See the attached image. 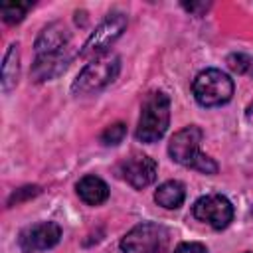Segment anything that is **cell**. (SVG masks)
<instances>
[{"label":"cell","mask_w":253,"mask_h":253,"mask_svg":"<svg viewBox=\"0 0 253 253\" xmlns=\"http://www.w3.org/2000/svg\"><path fill=\"white\" fill-rule=\"evenodd\" d=\"M126 28V16L121 14V12H113L109 14L97 28L95 32L87 38L83 49L79 51V57L83 59H89V57H97L101 55Z\"/></svg>","instance_id":"8992f818"},{"label":"cell","mask_w":253,"mask_h":253,"mask_svg":"<svg viewBox=\"0 0 253 253\" xmlns=\"http://www.w3.org/2000/svg\"><path fill=\"white\" fill-rule=\"evenodd\" d=\"M227 65L231 71L239 73V75H247L253 79V55L247 53H231L227 57Z\"/></svg>","instance_id":"2e32d148"},{"label":"cell","mask_w":253,"mask_h":253,"mask_svg":"<svg viewBox=\"0 0 253 253\" xmlns=\"http://www.w3.org/2000/svg\"><path fill=\"white\" fill-rule=\"evenodd\" d=\"M77 194L79 198L89 206H99L109 198V186L99 176H83L77 182Z\"/></svg>","instance_id":"7c38bea8"},{"label":"cell","mask_w":253,"mask_h":253,"mask_svg":"<svg viewBox=\"0 0 253 253\" xmlns=\"http://www.w3.org/2000/svg\"><path fill=\"white\" fill-rule=\"evenodd\" d=\"M156 162L148 154H132L121 164L123 178L136 190H142L150 186L156 180Z\"/></svg>","instance_id":"9c48e42d"},{"label":"cell","mask_w":253,"mask_h":253,"mask_svg":"<svg viewBox=\"0 0 253 253\" xmlns=\"http://www.w3.org/2000/svg\"><path fill=\"white\" fill-rule=\"evenodd\" d=\"M192 93L202 107H219L231 99L233 81L221 69H204L196 75Z\"/></svg>","instance_id":"3957f363"},{"label":"cell","mask_w":253,"mask_h":253,"mask_svg":"<svg viewBox=\"0 0 253 253\" xmlns=\"http://www.w3.org/2000/svg\"><path fill=\"white\" fill-rule=\"evenodd\" d=\"M182 6H184L190 14H196V16H202V14L210 8V4H208V2H200V4H198V2H190V4H188V2H184Z\"/></svg>","instance_id":"ffe728a7"},{"label":"cell","mask_w":253,"mask_h":253,"mask_svg":"<svg viewBox=\"0 0 253 253\" xmlns=\"http://www.w3.org/2000/svg\"><path fill=\"white\" fill-rule=\"evenodd\" d=\"M202 128L196 125L184 126L182 130H178L168 144V154L172 156L174 162L198 170L202 174H215L217 172V162L213 158H210L208 154H204L200 150V142H202Z\"/></svg>","instance_id":"6da1fadb"},{"label":"cell","mask_w":253,"mask_h":253,"mask_svg":"<svg viewBox=\"0 0 253 253\" xmlns=\"http://www.w3.org/2000/svg\"><path fill=\"white\" fill-rule=\"evenodd\" d=\"M170 125V99L162 91H152L146 95L140 107V119L136 126V138L140 142L152 144L160 140Z\"/></svg>","instance_id":"7a4b0ae2"},{"label":"cell","mask_w":253,"mask_h":253,"mask_svg":"<svg viewBox=\"0 0 253 253\" xmlns=\"http://www.w3.org/2000/svg\"><path fill=\"white\" fill-rule=\"evenodd\" d=\"M249 115H253V105H251V107H249Z\"/></svg>","instance_id":"44dd1931"},{"label":"cell","mask_w":253,"mask_h":253,"mask_svg":"<svg viewBox=\"0 0 253 253\" xmlns=\"http://www.w3.org/2000/svg\"><path fill=\"white\" fill-rule=\"evenodd\" d=\"M0 81H2V91L8 93L16 87L18 77H20V49L18 43H12L4 55L2 61V71H0Z\"/></svg>","instance_id":"5bb4252c"},{"label":"cell","mask_w":253,"mask_h":253,"mask_svg":"<svg viewBox=\"0 0 253 253\" xmlns=\"http://www.w3.org/2000/svg\"><path fill=\"white\" fill-rule=\"evenodd\" d=\"M121 71V59L117 55H103L87 63L81 73L75 77L71 91L75 95H89L103 87H107L111 81L117 79Z\"/></svg>","instance_id":"277c9868"},{"label":"cell","mask_w":253,"mask_h":253,"mask_svg":"<svg viewBox=\"0 0 253 253\" xmlns=\"http://www.w3.org/2000/svg\"><path fill=\"white\" fill-rule=\"evenodd\" d=\"M174 253H208V249L202 245V243H196V241H190V243H180Z\"/></svg>","instance_id":"d6986e66"},{"label":"cell","mask_w":253,"mask_h":253,"mask_svg":"<svg viewBox=\"0 0 253 253\" xmlns=\"http://www.w3.org/2000/svg\"><path fill=\"white\" fill-rule=\"evenodd\" d=\"M32 6H34V2H4L0 6L2 20L6 24H18L24 20L28 10H32Z\"/></svg>","instance_id":"9a60e30c"},{"label":"cell","mask_w":253,"mask_h":253,"mask_svg":"<svg viewBox=\"0 0 253 253\" xmlns=\"http://www.w3.org/2000/svg\"><path fill=\"white\" fill-rule=\"evenodd\" d=\"M69 63V55L67 49L55 51V53H43V55H36V61L32 65V79L42 83V81H49L57 75H61L67 69Z\"/></svg>","instance_id":"30bf717a"},{"label":"cell","mask_w":253,"mask_h":253,"mask_svg":"<svg viewBox=\"0 0 253 253\" xmlns=\"http://www.w3.org/2000/svg\"><path fill=\"white\" fill-rule=\"evenodd\" d=\"M38 194H40V186H24V188L16 190V192L10 196L8 206H16V204H20V202H24V200H28V198L38 196Z\"/></svg>","instance_id":"ac0fdd59"},{"label":"cell","mask_w":253,"mask_h":253,"mask_svg":"<svg viewBox=\"0 0 253 253\" xmlns=\"http://www.w3.org/2000/svg\"><path fill=\"white\" fill-rule=\"evenodd\" d=\"M125 134H126V125L125 123H113L101 132V142L105 146H117L119 142H123Z\"/></svg>","instance_id":"e0dca14e"},{"label":"cell","mask_w":253,"mask_h":253,"mask_svg":"<svg viewBox=\"0 0 253 253\" xmlns=\"http://www.w3.org/2000/svg\"><path fill=\"white\" fill-rule=\"evenodd\" d=\"M170 243V233L164 225L154 221H144L134 225L123 239V253H166Z\"/></svg>","instance_id":"5b68a950"},{"label":"cell","mask_w":253,"mask_h":253,"mask_svg":"<svg viewBox=\"0 0 253 253\" xmlns=\"http://www.w3.org/2000/svg\"><path fill=\"white\" fill-rule=\"evenodd\" d=\"M69 43V32L61 22H53L47 24L40 36L36 38V55H43V53H55L61 49H67Z\"/></svg>","instance_id":"8fae6325"},{"label":"cell","mask_w":253,"mask_h":253,"mask_svg":"<svg viewBox=\"0 0 253 253\" xmlns=\"http://www.w3.org/2000/svg\"><path fill=\"white\" fill-rule=\"evenodd\" d=\"M61 239V227L55 221H40L34 225H28L20 231L18 245L24 253H36L45 251L57 245Z\"/></svg>","instance_id":"ba28073f"},{"label":"cell","mask_w":253,"mask_h":253,"mask_svg":"<svg viewBox=\"0 0 253 253\" xmlns=\"http://www.w3.org/2000/svg\"><path fill=\"white\" fill-rule=\"evenodd\" d=\"M192 213L198 221H204L213 229H225L233 219V206L221 194H208L196 200Z\"/></svg>","instance_id":"52a82bcc"},{"label":"cell","mask_w":253,"mask_h":253,"mask_svg":"<svg viewBox=\"0 0 253 253\" xmlns=\"http://www.w3.org/2000/svg\"><path fill=\"white\" fill-rule=\"evenodd\" d=\"M186 198V190L184 184L178 180H168L164 184L158 186V190L154 192V202L166 210H176L184 204Z\"/></svg>","instance_id":"4fadbf2b"}]
</instances>
